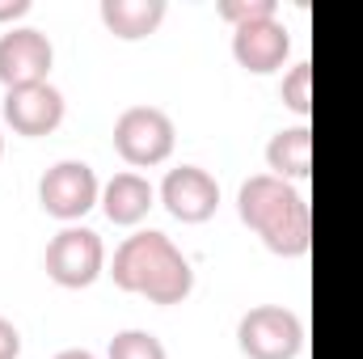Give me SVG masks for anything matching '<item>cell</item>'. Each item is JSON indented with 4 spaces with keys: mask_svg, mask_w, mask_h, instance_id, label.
Masks as SVG:
<instances>
[{
    "mask_svg": "<svg viewBox=\"0 0 363 359\" xmlns=\"http://www.w3.org/2000/svg\"><path fill=\"white\" fill-rule=\"evenodd\" d=\"M237 216L279 258H304L313 250V211H308L304 194L274 174H254L241 182Z\"/></svg>",
    "mask_w": 363,
    "mask_h": 359,
    "instance_id": "6da1fadb",
    "label": "cell"
},
{
    "mask_svg": "<svg viewBox=\"0 0 363 359\" xmlns=\"http://www.w3.org/2000/svg\"><path fill=\"white\" fill-rule=\"evenodd\" d=\"M157 207V190L152 182L135 170H123L101 186V211L110 224H123V228H135L148 211Z\"/></svg>",
    "mask_w": 363,
    "mask_h": 359,
    "instance_id": "8fae6325",
    "label": "cell"
},
{
    "mask_svg": "<svg viewBox=\"0 0 363 359\" xmlns=\"http://www.w3.org/2000/svg\"><path fill=\"white\" fill-rule=\"evenodd\" d=\"M279 97H283V106H287L291 114H300V118L313 114V64H308V60L291 64V72H287L283 85H279Z\"/></svg>",
    "mask_w": 363,
    "mask_h": 359,
    "instance_id": "5bb4252c",
    "label": "cell"
},
{
    "mask_svg": "<svg viewBox=\"0 0 363 359\" xmlns=\"http://www.w3.org/2000/svg\"><path fill=\"white\" fill-rule=\"evenodd\" d=\"M161 203L182 224H203L220 207V182L211 178L203 165H178L161 182Z\"/></svg>",
    "mask_w": 363,
    "mask_h": 359,
    "instance_id": "ba28073f",
    "label": "cell"
},
{
    "mask_svg": "<svg viewBox=\"0 0 363 359\" xmlns=\"http://www.w3.org/2000/svg\"><path fill=\"white\" fill-rule=\"evenodd\" d=\"M101 21L114 38H148L165 21V0H101Z\"/></svg>",
    "mask_w": 363,
    "mask_h": 359,
    "instance_id": "4fadbf2b",
    "label": "cell"
},
{
    "mask_svg": "<svg viewBox=\"0 0 363 359\" xmlns=\"http://www.w3.org/2000/svg\"><path fill=\"white\" fill-rule=\"evenodd\" d=\"M287 55H291V34H287V26L279 17L233 30V60H237V68H245L254 77L279 72L287 64Z\"/></svg>",
    "mask_w": 363,
    "mask_h": 359,
    "instance_id": "30bf717a",
    "label": "cell"
},
{
    "mask_svg": "<svg viewBox=\"0 0 363 359\" xmlns=\"http://www.w3.org/2000/svg\"><path fill=\"white\" fill-rule=\"evenodd\" d=\"M17 355H21V330L9 317H0V359H17Z\"/></svg>",
    "mask_w": 363,
    "mask_h": 359,
    "instance_id": "e0dca14e",
    "label": "cell"
},
{
    "mask_svg": "<svg viewBox=\"0 0 363 359\" xmlns=\"http://www.w3.org/2000/svg\"><path fill=\"white\" fill-rule=\"evenodd\" d=\"M110 279H114V287H123L131 296H144L152 304H182L194 292V267H190V258L182 254L165 233H157V228L131 233L114 250Z\"/></svg>",
    "mask_w": 363,
    "mask_h": 359,
    "instance_id": "7a4b0ae2",
    "label": "cell"
},
{
    "mask_svg": "<svg viewBox=\"0 0 363 359\" xmlns=\"http://www.w3.org/2000/svg\"><path fill=\"white\" fill-rule=\"evenodd\" d=\"M55 47L43 30L34 26H9L0 34V85L21 89V85H43L51 77Z\"/></svg>",
    "mask_w": 363,
    "mask_h": 359,
    "instance_id": "52a82bcc",
    "label": "cell"
},
{
    "mask_svg": "<svg viewBox=\"0 0 363 359\" xmlns=\"http://www.w3.org/2000/svg\"><path fill=\"white\" fill-rule=\"evenodd\" d=\"M237 347L245 359H296L304 347V321L283 304H254L237 321Z\"/></svg>",
    "mask_w": 363,
    "mask_h": 359,
    "instance_id": "277c9868",
    "label": "cell"
},
{
    "mask_svg": "<svg viewBox=\"0 0 363 359\" xmlns=\"http://www.w3.org/2000/svg\"><path fill=\"white\" fill-rule=\"evenodd\" d=\"M267 165H271L274 178L283 182H304L313 174V131H308V123L274 131L271 144H267Z\"/></svg>",
    "mask_w": 363,
    "mask_h": 359,
    "instance_id": "7c38bea8",
    "label": "cell"
},
{
    "mask_svg": "<svg viewBox=\"0 0 363 359\" xmlns=\"http://www.w3.org/2000/svg\"><path fill=\"white\" fill-rule=\"evenodd\" d=\"M4 123L26 136V140H38V136H51L60 123H64V93L55 89L51 81L43 85H21V89H4Z\"/></svg>",
    "mask_w": 363,
    "mask_h": 359,
    "instance_id": "9c48e42d",
    "label": "cell"
},
{
    "mask_svg": "<svg viewBox=\"0 0 363 359\" xmlns=\"http://www.w3.org/2000/svg\"><path fill=\"white\" fill-rule=\"evenodd\" d=\"M279 13L274 0H220V17L237 30V26H254V21H271Z\"/></svg>",
    "mask_w": 363,
    "mask_h": 359,
    "instance_id": "2e32d148",
    "label": "cell"
},
{
    "mask_svg": "<svg viewBox=\"0 0 363 359\" xmlns=\"http://www.w3.org/2000/svg\"><path fill=\"white\" fill-rule=\"evenodd\" d=\"M106 359H169L165 355V343L148 330H118L110 338V351Z\"/></svg>",
    "mask_w": 363,
    "mask_h": 359,
    "instance_id": "9a60e30c",
    "label": "cell"
},
{
    "mask_svg": "<svg viewBox=\"0 0 363 359\" xmlns=\"http://www.w3.org/2000/svg\"><path fill=\"white\" fill-rule=\"evenodd\" d=\"M0 157H4V136H0Z\"/></svg>",
    "mask_w": 363,
    "mask_h": 359,
    "instance_id": "ffe728a7",
    "label": "cell"
},
{
    "mask_svg": "<svg viewBox=\"0 0 363 359\" xmlns=\"http://www.w3.org/2000/svg\"><path fill=\"white\" fill-rule=\"evenodd\" d=\"M38 203L47 216L77 224L85 211L101 203V186L89 161H55L43 178H38Z\"/></svg>",
    "mask_w": 363,
    "mask_h": 359,
    "instance_id": "8992f818",
    "label": "cell"
},
{
    "mask_svg": "<svg viewBox=\"0 0 363 359\" xmlns=\"http://www.w3.org/2000/svg\"><path fill=\"white\" fill-rule=\"evenodd\" d=\"M51 359H97V355L85 351V347H68V351H60V355H51Z\"/></svg>",
    "mask_w": 363,
    "mask_h": 359,
    "instance_id": "d6986e66",
    "label": "cell"
},
{
    "mask_svg": "<svg viewBox=\"0 0 363 359\" xmlns=\"http://www.w3.org/2000/svg\"><path fill=\"white\" fill-rule=\"evenodd\" d=\"M30 13V0H0V21H17Z\"/></svg>",
    "mask_w": 363,
    "mask_h": 359,
    "instance_id": "ac0fdd59",
    "label": "cell"
},
{
    "mask_svg": "<svg viewBox=\"0 0 363 359\" xmlns=\"http://www.w3.org/2000/svg\"><path fill=\"white\" fill-rule=\"evenodd\" d=\"M43 267H47L51 283H60L68 292H81V287H89V283L101 279V270H106V245H101V237L93 228L68 224V228H60L47 241Z\"/></svg>",
    "mask_w": 363,
    "mask_h": 359,
    "instance_id": "5b68a950",
    "label": "cell"
},
{
    "mask_svg": "<svg viewBox=\"0 0 363 359\" xmlns=\"http://www.w3.org/2000/svg\"><path fill=\"white\" fill-rule=\"evenodd\" d=\"M174 144H178V131H174V118L161 106L140 101V106H127L114 118V153L131 170L165 165L174 157Z\"/></svg>",
    "mask_w": 363,
    "mask_h": 359,
    "instance_id": "3957f363",
    "label": "cell"
}]
</instances>
